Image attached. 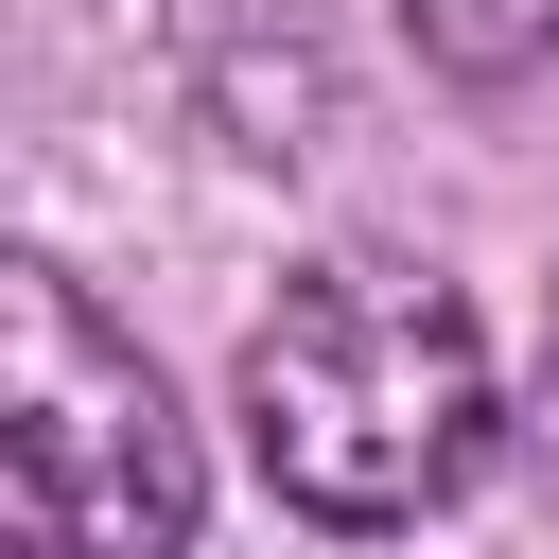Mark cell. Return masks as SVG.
<instances>
[{
  "label": "cell",
  "mask_w": 559,
  "mask_h": 559,
  "mask_svg": "<svg viewBox=\"0 0 559 559\" xmlns=\"http://www.w3.org/2000/svg\"><path fill=\"white\" fill-rule=\"evenodd\" d=\"M489 314L437 280V262H384V245H332L262 297L245 332V454L297 524L332 542H384V524H437L472 472H489Z\"/></svg>",
  "instance_id": "6da1fadb"
},
{
  "label": "cell",
  "mask_w": 559,
  "mask_h": 559,
  "mask_svg": "<svg viewBox=\"0 0 559 559\" xmlns=\"http://www.w3.org/2000/svg\"><path fill=\"white\" fill-rule=\"evenodd\" d=\"M210 472L140 332L70 262H0V542L17 559H192Z\"/></svg>",
  "instance_id": "7a4b0ae2"
},
{
  "label": "cell",
  "mask_w": 559,
  "mask_h": 559,
  "mask_svg": "<svg viewBox=\"0 0 559 559\" xmlns=\"http://www.w3.org/2000/svg\"><path fill=\"white\" fill-rule=\"evenodd\" d=\"M402 35H419V70H454V87H524V70L559 52V0H402Z\"/></svg>",
  "instance_id": "3957f363"
}]
</instances>
